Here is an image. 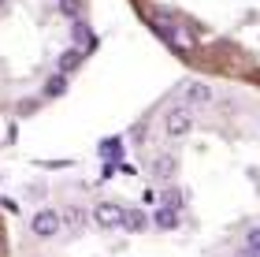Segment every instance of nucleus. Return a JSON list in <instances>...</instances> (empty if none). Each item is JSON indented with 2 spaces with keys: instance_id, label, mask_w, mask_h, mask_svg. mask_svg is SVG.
<instances>
[{
  "instance_id": "obj_1",
  "label": "nucleus",
  "mask_w": 260,
  "mask_h": 257,
  "mask_svg": "<svg viewBox=\"0 0 260 257\" xmlns=\"http://www.w3.org/2000/svg\"><path fill=\"white\" fill-rule=\"evenodd\" d=\"M97 220L112 227V224H119V220H123V213H119L115 205H97Z\"/></svg>"
},
{
  "instance_id": "obj_2",
  "label": "nucleus",
  "mask_w": 260,
  "mask_h": 257,
  "mask_svg": "<svg viewBox=\"0 0 260 257\" xmlns=\"http://www.w3.org/2000/svg\"><path fill=\"white\" fill-rule=\"evenodd\" d=\"M34 227H38L41 235H52V231H56V216L52 213H41L38 220H34Z\"/></svg>"
},
{
  "instance_id": "obj_3",
  "label": "nucleus",
  "mask_w": 260,
  "mask_h": 257,
  "mask_svg": "<svg viewBox=\"0 0 260 257\" xmlns=\"http://www.w3.org/2000/svg\"><path fill=\"white\" fill-rule=\"evenodd\" d=\"M0 257H11V235H8L4 216H0Z\"/></svg>"
}]
</instances>
